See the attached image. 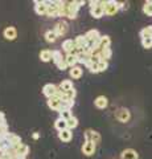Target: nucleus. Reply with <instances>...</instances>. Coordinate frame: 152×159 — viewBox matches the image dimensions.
Listing matches in <instances>:
<instances>
[{
    "mask_svg": "<svg viewBox=\"0 0 152 159\" xmlns=\"http://www.w3.org/2000/svg\"><path fill=\"white\" fill-rule=\"evenodd\" d=\"M76 47V44H74V40H72V39H66V40H63V43H62V49L65 51L67 54H69L73 49H74Z\"/></svg>",
    "mask_w": 152,
    "mask_h": 159,
    "instance_id": "nucleus-16",
    "label": "nucleus"
},
{
    "mask_svg": "<svg viewBox=\"0 0 152 159\" xmlns=\"http://www.w3.org/2000/svg\"><path fill=\"white\" fill-rule=\"evenodd\" d=\"M4 37H6L7 40H9V41H12V40H15L17 37V31H16V28L15 27H7L6 29H4Z\"/></svg>",
    "mask_w": 152,
    "mask_h": 159,
    "instance_id": "nucleus-15",
    "label": "nucleus"
},
{
    "mask_svg": "<svg viewBox=\"0 0 152 159\" xmlns=\"http://www.w3.org/2000/svg\"><path fill=\"white\" fill-rule=\"evenodd\" d=\"M110 44H111L110 36H102L99 40V49L102 51V49H105V48H110Z\"/></svg>",
    "mask_w": 152,
    "mask_h": 159,
    "instance_id": "nucleus-24",
    "label": "nucleus"
},
{
    "mask_svg": "<svg viewBox=\"0 0 152 159\" xmlns=\"http://www.w3.org/2000/svg\"><path fill=\"white\" fill-rule=\"evenodd\" d=\"M69 74H70V77H72L73 80H78V78H81V76H82V68H80V66L70 68Z\"/></svg>",
    "mask_w": 152,
    "mask_h": 159,
    "instance_id": "nucleus-22",
    "label": "nucleus"
},
{
    "mask_svg": "<svg viewBox=\"0 0 152 159\" xmlns=\"http://www.w3.org/2000/svg\"><path fill=\"white\" fill-rule=\"evenodd\" d=\"M82 152L85 154L86 157H90L93 155V154L95 152V143H93V142H86L83 143V146H82Z\"/></svg>",
    "mask_w": 152,
    "mask_h": 159,
    "instance_id": "nucleus-13",
    "label": "nucleus"
},
{
    "mask_svg": "<svg viewBox=\"0 0 152 159\" xmlns=\"http://www.w3.org/2000/svg\"><path fill=\"white\" fill-rule=\"evenodd\" d=\"M86 2H82V0H78V2H69V11H67V17L69 19H76L77 17V13H78V9L80 7L85 6Z\"/></svg>",
    "mask_w": 152,
    "mask_h": 159,
    "instance_id": "nucleus-2",
    "label": "nucleus"
},
{
    "mask_svg": "<svg viewBox=\"0 0 152 159\" xmlns=\"http://www.w3.org/2000/svg\"><path fill=\"white\" fill-rule=\"evenodd\" d=\"M91 61V56H89V54H85V53H82V54H80L78 56V62L80 64H83V65H87Z\"/></svg>",
    "mask_w": 152,
    "mask_h": 159,
    "instance_id": "nucleus-26",
    "label": "nucleus"
},
{
    "mask_svg": "<svg viewBox=\"0 0 152 159\" xmlns=\"http://www.w3.org/2000/svg\"><path fill=\"white\" fill-rule=\"evenodd\" d=\"M58 138H60L62 142H70L72 138H73V133H72V130H69V129H66V130L58 133Z\"/></svg>",
    "mask_w": 152,
    "mask_h": 159,
    "instance_id": "nucleus-18",
    "label": "nucleus"
},
{
    "mask_svg": "<svg viewBox=\"0 0 152 159\" xmlns=\"http://www.w3.org/2000/svg\"><path fill=\"white\" fill-rule=\"evenodd\" d=\"M118 11H119V3L118 2H114V0H109V2H106L105 15H107V16H114Z\"/></svg>",
    "mask_w": 152,
    "mask_h": 159,
    "instance_id": "nucleus-4",
    "label": "nucleus"
},
{
    "mask_svg": "<svg viewBox=\"0 0 152 159\" xmlns=\"http://www.w3.org/2000/svg\"><path fill=\"white\" fill-rule=\"evenodd\" d=\"M53 31L56 32V34L58 37H60V36H65L66 32H67V24L65 21H58L54 25V29H53Z\"/></svg>",
    "mask_w": 152,
    "mask_h": 159,
    "instance_id": "nucleus-11",
    "label": "nucleus"
},
{
    "mask_svg": "<svg viewBox=\"0 0 152 159\" xmlns=\"http://www.w3.org/2000/svg\"><path fill=\"white\" fill-rule=\"evenodd\" d=\"M130 117H131L130 111L127 110V109H124V107L118 109L116 113H115V118H116L119 122H127V121L130 119Z\"/></svg>",
    "mask_w": 152,
    "mask_h": 159,
    "instance_id": "nucleus-8",
    "label": "nucleus"
},
{
    "mask_svg": "<svg viewBox=\"0 0 152 159\" xmlns=\"http://www.w3.org/2000/svg\"><path fill=\"white\" fill-rule=\"evenodd\" d=\"M86 68L89 69V70H90L91 73H99V69H98V64L93 62V61H90L89 64H87Z\"/></svg>",
    "mask_w": 152,
    "mask_h": 159,
    "instance_id": "nucleus-34",
    "label": "nucleus"
},
{
    "mask_svg": "<svg viewBox=\"0 0 152 159\" xmlns=\"http://www.w3.org/2000/svg\"><path fill=\"white\" fill-rule=\"evenodd\" d=\"M35 11L37 15H40V16L46 15L48 13V2H38V0H36L35 2Z\"/></svg>",
    "mask_w": 152,
    "mask_h": 159,
    "instance_id": "nucleus-10",
    "label": "nucleus"
},
{
    "mask_svg": "<svg viewBox=\"0 0 152 159\" xmlns=\"http://www.w3.org/2000/svg\"><path fill=\"white\" fill-rule=\"evenodd\" d=\"M54 127L58 130V133H60V131L66 130V129H67V123H66L65 119H62V118L58 117V118L56 119V122H54Z\"/></svg>",
    "mask_w": 152,
    "mask_h": 159,
    "instance_id": "nucleus-20",
    "label": "nucleus"
},
{
    "mask_svg": "<svg viewBox=\"0 0 152 159\" xmlns=\"http://www.w3.org/2000/svg\"><path fill=\"white\" fill-rule=\"evenodd\" d=\"M143 12L147 15V16H152V0H148V2L144 3Z\"/></svg>",
    "mask_w": 152,
    "mask_h": 159,
    "instance_id": "nucleus-29",
    "label": "nucleus"
},
{
    "mask_svg": "<svg viewBox=\"0 0 152 159\" xmlns=\"http://www.w3.org/2000/svg\"><path fill=\"white\" fill-rule=\"evenodd\" d=\"M65 61H66V64H67V66H69V68H74L76 64L78 62V57L73 56V54H66V56H65Z\"/></svg>",
    "mask_w": 152,
    "mask_h": 159,
    "instance_id": "nucleus-23",
    "label": "nucleus"
},
{
    "mask_svg": "<svg viewBox=\"0 0 152 159\" xmlns=\"http://www.w3.org/2000/svg\"><path fill=\"white\" fill-rule=\"evenodd\" d=\"M94 105H95L98 109H106L107 105H109V101H107V98H106L105 96H99V97L95 98Z\"/></svg>",
    "mask_w": 152,
    "mask_h": 159,
    "instance_id": "nucleus-17",
    "label": "nucleus"
},
{
    "mask_svg": "<svg viewBox=\"0 0 152 159\" xmlns=\"http://www.w3.org/2000/svg\"><path fill=\"white\" fill-rule=\"evenodd\" d=\"M120 159H139V155L134 148H126L120 154Z\"/></svg>",
    "mask_w": 152,
    "mask_h": 159,
    "instance_id": "nucleus-14",
    "label": "nucleus"
},
{
    "mask_svg": "<svg viewBox=\"0 0 152 159\" xmlns=\"http://www.w3.org/2000/svg\"><path fill=\"white\" fill-rule=\"evenodd\" d=\"M56 66L60 69V70H65V69L69 68V66H67V64H66V61H65V58H63L62 61H60L58 64H56Z\"/></svg>",
    "mask_w": 152,
    "mask_h": 159,
    "instance_id": "nucleus-37",
    "label": "nucleus"
},
{
    "mask_svg": "<svg viewBox=\"0 0 152 159\" xmlns=\"http://www.w3.org/2000/svg\"><path fill=\"white\" fill-rule=\"evenodd\" d=\"M140 37L141 39H147V37H152V25L145 27L144 29L140 31Z\"/></svg>",
    "mask_w": 152,
    "mask_h": 159,
    "instance_id": "nucleus-27",
    "label": "nucleus"
},
{
    "mask_svg": "<svg viewBox=\"0 0 152 159\" xmlns=\"http://www.w3.org/2000/svg\"><path fill=\"white\" fill-rule=\"evenodd\" d=\"M74 44H76V47L85 48L89 43H87V39H86L85 34H80V36H77V37L74 39Z\"/></svg>",
    "mask_w": 152,
    "mask_h": 159,
    "instance_id": "nucleus-19",
    "label": "nucleus"
},
{
    "mask_svg": "<svg viewBox=\"0 0 152 159\" xmlns=\"http://www.w3.org/2000/svg\"><path fill=\"white\" fill-rule=\"evenodd\" d=\"M73 106H74V101H63L61 105V110H72Z\"/></svg>",
    "mask_w": 152,
    "mask_h": 159,
    "instance_id": "nucleus-32",
    "label": "nucleus"
},
{
    "mask_svg": "<svg viewBox=\"0 0 152 159\" xmlns=\"http://www.w3.org/2000/svg\"><path fill=\"white\" fill-rule=\"evenodd\" d=\"M60 89L66 93V92H69V90H72V89H74V88H73V82L70 81V80H63V81L60 84Z\"/></svg>",
    "mask_w": 152,
    "mask_h": 159,
    "instance_id": "nucleus-25",
    "label": "nucleus"
},
{
    "mask_svg": "<svg viewBox=\"0 0 152 159\" xmlns=\"http://www.w3.org/2000/svg\"><path fill=\"white\" fill-rule=\"evenodd\" d=\"M106 2H90V15L94 19H101L105 15Z\"/></svg>",
    "mask_w": 152,
    "mask_h": 159,
    "instance_id": "nucleus-1",
    "label": "nucleus"
},
{
    "mask_svg": "<svg viewBox=\"0 0 152 159\" xmlns=\"http://www.w3.org/2000/svg\"><path fill=\"white\" fill-rule=\"evenodd\" d=\"M13 150H15V152H16V157L20 158V159H25L27 155L29 154V147L25 145V143H20L19 146L13 147Z\"/></svg>",
    "mask_w": 152,
    "mask_h": 159,
    "instance_id": "nucleus-6",
    "label": "nucleus"
},
{
    "mask_svg": "<svg viewBox=\"0 0 152 159\" xmlns=\"http://www.w3.org/2000/svg\"><path fill=\"white\" fill-rule=\"evenodd\" d=\"M126 9L127 8V4H124V3H119V9Z\"/></svg>",
    "mask_w": 152,
    "mask_h": 159,
    "instance_id": "nucleus-38",
    "label": "nucleus"
},
{
    "mask_svg": "<svg viewBox=\"0 0 152 159\" xmlns=\"http://www.w3.org/2000/svg\"><path fill=\"white\" fill-rule=\"evenodd\" d=\"M25 159H27V158H25Z\"/></svg>",
    "mask_w": 152,
    "mask_h": 159,
    "instance_id": "nucleus-39",
    "label": "nucleus"
},
{
    "mask_svg": "<svg viewBox=\"0 0 152 159\" xmlns=\"http://www.w3.org/2000/svg\"><path fill=\"white\" fill-rule=\"evenodd\" d=\"M66 123H67V129H69V130H73V129H76L78 126V119L73 116L70 119H67Z\"/></svg>",
    "mask_w": 152,
    "mask_h": 159,
    "instance_id": "nucleus-31",
    "label": "nucleus"
},
{
    "mask_svg": "<svg viewBox=\"0 0 152 159\" xmlns=\"http://www.w3.org/2000/svg\"><path fill=\"white\" fill-rule=\"evenodd\" d=\"M57 89H58V86H56L54 84H46V85H44V88H42V94L46 98L56 97Z\"/></svg>",
    "mask_w": 152,
    "mask_h": 159,
    "instance_id": "nucleus-5",
    "label": "nucleus"
},
{
    "mask_svg": "<svg viewBox=\"0 0 152 159\" xmlns=\"http://www.w3.org/2000/svg\"><path fill=\"white\" fill-rule=\"evenodd\" d=\"M49 17H60V2H48V13Z\"/></svg>",
    "mask_w": 152,
    "mask_h": 159,
    "instance_id": "nucleus-3",
    "label": "nucleus"
},
{
    "mask_svg": "<svg viewBox=\"0 0 152 159\" xmlns=\"http://www.w3.org/2000/svg\"><path fill=\"white\" fill-rule=\"evenodd\" d=\"M65 57H62V53L61 51H53V56H52V60L54 64H58L60 61H62V60Z\"/></svg>",
    "mask_w": 152,
    "mask_h": 159,
    "instance_id": "nucleus-30",
    "label": "nucleus"
},
{
    "mask_svg": "<svg viewBox=\"0 0 152 159\" xmlns=\"http://www.w3.org/2000/svg\"><path fill=\"white\" fill-rule=\"evenodd\" d=\"M48 106L49 109H52V110H54V111H58L60 113L61 110V105H62V101L60 98H57V97H52V98H48Z\"/></svg>",
    "mask_w": 152,
    "mask_h": 159,
    "instance_id": "nucleus-9",
    "label": "nucleus"
},
{
    "mask_svg": "<svg viewBox=\"0 0 152 159\" xmlns=\"http://www.w3.org/2000/svg\"><path fill=\"white\" fill-rule=\"evenodd\" d=\"M141 45L145 49L152 48V37H147V39H141Z\"/></svg>",
    "mask_w": 152,
    "mask_h": 159,
    "instance_id": "nucleus-35",
    "label": "nucleus"
},
{
    "mask_svg": "<svg viewBox=\"0 0 152 159\" xmlns=\"http://www.w3.org/2000/svg\"><path fill=\"white\" fill-rule=\"evenodd\" d=\"M6 139L9 142V145L12 146V148L16 147V146H19V145L21 143V138L19 137L17 134H15V133H8L7 137H6Z\"/></svg>",
    "mask_w": 152,
    "mask_h": 159,
    "instance_id": "nucleus-12",
    "label": "nucleus"
},
{
    "mask_svg": "<svg viewBox=\"0 0 152 159\" xmlns=\"http://www.w3.org/2000/svg\"><path fill=\"white\" fill-rule=\"evenodd\" d=\"M60 118L62 119H65V121H67V119H70L73 117V114H72V110H61L60 113Z\"/></svg>",
    "mask_w": 152,
    "mask_h": 159,
    "instance_id": "nucleus-33",
    "label": "nucleus"
},
{
    "mask_svg": "<svg viewBox=\"0 0 152 159\" xmlns=\"http://www.w3.org/2000/svg\"><path fill=\"white\" fill-rule=\"evenodd\" d=\"M85 141L86 142H93V143H99L101 142V135L99 133H97L94 130H86L85 131Z\"/></svg>",
    "mask_w": 152,
    "mask_h": 159,
    "instance_id": "nucleus-7",
    "label": "nucleus"
},
{
    "mask_svg": "<svg viewBox=\"0 0 152 159\" xmlns=\"http://www.w3.org/2000/svg\"><path fill=\"white\" fill-rule=\"evenodd\" d=\"M53 56V51H49V49H44V51L40 52V60L44 62H49L52 60Z\"/></svg>",
    "mask_w": 152,
    "mask_h": 159,
    "instance_id": "nucleus-21",
    "label": "nucleus"
},
{
    "mask_svg": "<svg viewBox=\"0 0 152 159\" xmlns=\"http://www.w3.org/2000/svg\"><path fill=\"white\" fill-rule=\"evenodd\" d=\"M57 34H56V32L54 31H48V32H45V40L48 43H54L56 40H57Z\"/></svg>",
    "mask_w": 152,
    "mask_h": 159,
    "instance_id": "nucleus-28",
    "label": "nucleus"
},
{
    "mask_svg": "<svg viewBox=\"0 0 152 159\" xmlns=\"http://www.w3.org/2000/svg\"><path fill=\"white\" fill-rule=\"evenodd\" d=\"M107 68H109V62H107L106 60H102L101 62H98V69H99V72H105Z\"/></svg>",
    "mask_w": 152,
    "mask_h": 159,
    "instance_id": "nucleus-36",
    "label": "nucleus"
}]
</instances>
